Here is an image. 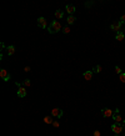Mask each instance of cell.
<instances>
[{
	"instance_id": "cell-1",
	"label": "cell",
	"mask_w": 125,
	"mask_h": 136,
	"mask_svg": "<svg viewBox=\"0 0 125 136\" xmlns=\"http://www.w3.org/2000/svg\"><path fill=\"white\" fill-rule=\"evenodd\" d=\"M62 29V26H61V24L59 23L58 20H54L53 23L50 24V26L48 28V31L50 34H56V33H59L60 30Z\"/></svg>"
},
{
	"instance_id": "cell-2",
	"label": "cell",
	"mask_w": 125,
	"mask_h": 136,
	"mask_svg": "<svg viewBox=\"0 0 125 136\" xmlns=\"http://www.w3.org/2000/svg\"><path fill=\"white\" fill-rule=\"evenodd\" d=\"M123 130H124V126H123L121 124H119V122H114V124L111 125V131L114 132L115 135L121 134V132H123Z\"/></svg>"
},
{
	"instance_id": "cell-3",
	"label": "cell",
	"mask_w": 125,
	"mask_h": 136,
	"mask_svg": "<svg viewBox=\"0 0 125 136\" xmlns=\"http://www.w3.org/2000/svg\"><path fill=\"white\" fill-rule=\"evenodd\" d=\"M51 116L53 117H56V119H60L62 116V110L59 108H54L51 109Z\"/></svg>"
},
{
	"instance_id": "cell-4",
	"label": "cell",
	"mask_w": 125,
	"mask_h": 136,
	"mask_svg": "<svg viewBox=\"0 0 125 136\" xmlns=\"http://www.w3.org/2000/svg\"><path fill=\"white\" fill-rule=\"evenodd\" d=\"M16 86H19V88H18V96L21 99L25 98V96H26V89H25L24 86H21L20 84H18V82H16Z\"/></svg>"
},
{
	"instance_id": "cell-5",
	"label": "cell",
	"mask_w": 125,
	"mask_h": 136,
	"mask_svg": "<svg viewBox=\"0 0 125 136\" xmlns=\"http://www.w3.org/2000/svg\"><path fill=\"white\" fill-rule=\"evenodd\" d=\"M113 120H114L115 122H119V124H121V121H123V117H121L120 114H119V109H115V110H114Z\"/></svg>"
},
{
	"instance_id": "cell-6",
	"label": "cell",
	"mask_w": 125,
	"mask_h": 136,
	"mask_svg": "<svg viewBox=\"0 0 125 136\" xmlns=\"http://www.w3.org/2000/svg\"><path fill=\"white\" fill-rule=\"evenodd\" d=\"M38 25H39V26H40L41 29L49 28V26H48V21H46V19H45V18H43V16L38 18Z\"/></svg>"
},
{
	"instance_id": "cell-7",
	"label": "cell",
	"mask_w": 125,
	"mask_h": 136,
	"mask_svg": "<svg viewBox=\"0 0 125 136\" xmlns=\"http://www.w3.org/2000/svg\"><path fill=\"white\" fill-rule=\"evenodd\" d=\"M0 76H1V79L4 80V81H9L10 80V72L6 71L5 69H1V70H0Z\"/></svg>"
},
{
	"instance_id": "cell-8",
	"label": "cell",
	"mask_w": 125,
	"mask_h": 136,
	"mask_svg": "<svg viewBox=\"0 0 125 136\" xmlns=\"http://www.w3.org/2000/svg\"><path fill=\"white\" fill-rule=\"evenodd\" d=\"M101 114H103L104 117H113L114 111H113L111 109H103V110H101Z\"/></svg>"
},
{
	"instance_id": "cell-9",
	"label": "cell",
	"mask_w": 125,
	"mask_h": 136,
	"mask_svg": "<svg viewBox=\"0 0 125 136\" xmlns=\"http://www.w3.org/2000/svg\"><path fill=\"white\" fill-rule=\"evenodd\" d=\"M121 25H123V23H120V21H119V23H113L110 28H111V30H114V31H116V33H119V31H120Z\"/></svg>"
},
{
	"instance_id": "cell-10",
	"label": "cell",
	"mask_w": 125,
	"mask_h": 136,
	"mask_svg": "<svg viewBox=\"0 0 125 136\" xmlns=\"http://www.w3.org/2000/svg\"><path fill=\"white\" fill-rule=\"evenodd\" d=\"M93 74H94V72H93L92 70H88L83 74V76H84V79L86 80V81H90V80L93 79Z\"/></svg>"
},
{
	"instance_id": "cell-11",
	"label": "cell",
	"mask_w": 125,
	"mask_h": 136,
	"mask_svg": "<svg viewBox=\"0 0 125 136\" xmlns=\"http://www.w3.org/2000/svg\"><path fill=\"white\" fill-rule=\"evenodd\" d=\"M65 10L68 11V14L73 15L74 13H75V6H74L73 4H69V5H66V6H65Z\"/></svg>"
},
{
	"instance_id": "cell-12",
	"label": "cell",
	"mask_w": 125,
	"mask_h": 136,
	"mask_svg": "<svg viewBox=\"0 0 125 136\" xmlns=\"http://www.w3.org/2000/svg\"><path fill=\"white\" fill-rule=\"evenodd\" d=\"M125 38V33H123V31H119V33H116L115 35V40L116 41H123Z\"/></svg>"
},
{
	"instance_id": "cell-13",
	"label": "cell",
	"mask_w": 125,
	"mask_h": 136,
	"mask_svg": "<svg viewBox=\"0 0 125 136\" xmlns=\"http://www.w3.org/2000/svg\"><path fill=\"white\" fill-rule=\"evenodd\" d=\"M6 51H8V55H14L15 54V46L14 45H9V46L6 47Z\"/></svg>"
},
{
	"instance_id": "cell-14",
	"label": "cell",
	"mask_w": 125,
	"mask_h": 136,
	"mask_svg": "<svg viewBox=\"0 0 125 136\" xmlns=\"http://www.w3.org/2000/svg\"><path fill=\"white\" fill-rule=\"evenodd\" d=\"M55 18L56 19H61V18H64V11L60 9H58L56 11H55Z\"/></svg>"
},
{
	"instance_id": "cell-15",
	"label": "cell",
	"mask_w": 125,
	"mask_h": 136,
	"mask_svg": "<svg viewBox=\"0 0 125 136\" xmlns=\"http://www.w3.org/2000/svg\"><path fill=\"white\" fill-rule=\"evenodd\" d=\"M75 20H76V18H75V16H73V15H70V16H68V19H66L68 25H73V24L75 23Z\"/></svg>"
},
{
	"instance_id": "cell-16",
	"label": "cell",
	"mask_w": 125,
	"mask_h": 136,
	"mask_svg": "<svg viewBox=\"0 0 125 136\" xmlns=\"http://www.w3.org/2000/svg\"><path fill=\"white\" fill-rule=\"evenodd\" d=\"M44 122H45V124H53L54 122V120H53V116H51V115H50V116H45L44 117Z\"/></svg>"
},
{
	"instance_id": "cell-17",
	"label": "cell",
	"mask_w": 125,
	"mask_h": 136,
	"mask_svg": "<svg viewBox=\"0 0 125 136\" xmlns=\"http://www.w3.org/2000/svg\"><path fill=\"white\" fill-rule=\"evenodd\" d=\"M93 72H96V74H99V72H101L103 71V67H101V65H96L93 67Z\"/></svg>"
},
{
	"instance_id": "cell-18",
	"label": "cell",
	"mask_w": 125,
	"mask_h": 136,
	"mask_svg": "<svg viewBox=\"0 0 125 136\" xmlns=\"http://www.w3.org/2000/svg\"><path fill=\"white\" fill-rule=\"evenodd\" d=\"M23 85H24V86H31V81H30L29 79H25L24 82H23Z\"/></svg>"
},
{
	"instance_id": "cell-19",
	"label": "cell",
	"mask_w": 125,
	"mask_h": 136,
	"mask_svg": "<svg viewBox=\"0 0 125 136\" xmlns=\"http://www.w3.org/2000/svg\"><path fill=\"white\" fill-rule=\"evenodd\" d=\"M114 70H115V72L118 74V75H120L121 72H123V70H121L120 66H115V69H114Z\"/></svg>"
},
{
	"instance_id": "cell-20",
	"label": "cell",
	"mask_w": 125,
	"mask_h": 136,
	"mask_svg": "<svg viewBox=\"0 0 125 136\" xmlns=\"http://www.w3.org/2000/svg\"><path fill=\"white\" fill-rule=\"evenodd\" d=\"M119 80H120L121 82H125V72H121L120 75H119Z\"/></svg>"
},
{
	"instance_id": "cell-21",
	"label": "cell",
	"mask_w": 125,
	"mask_h": 136,
	"mask_svg": "<svg viewBox=\"0 0 125 136\" xmlns=\"http://www.w3.org/2000/svg\"><path fill=\"white\" fill-rule=\"evenodd\" d=\"M62 33H64V34H69V33H70V28H69V26H64V28H62Z\"/></svg>"
},
{
	"instance_id": "cell-22",
	"label": "cell",
	"mask_w": 125,
	"mask_h": 136,
	"mask_svg": "<svg viewBox=\"0 0 125 136\" xmlns=\"http://www.w3.org/2000/svg\"><path fill=\"white\" fill-rule=\"evenodd\" d=\"M51 125H53L54 127H59V126H60V125H59V122H58V121H54L53 124H51Z\"/></svg>"
},
{
	"instance_id": "cell-23",
	"label": "cell",
	"mask_w": 125,
	"mask_h": 136,
	"mask_svg": "<svg viewBox=\"0 0 125 136\" xmlns=\"http://www.w3.org/2000/svg\"><path fill=\"white\" fill-rule=\"evenodd\" d=\"M120 23L125 24V14H123V16H121V18H120Z\"/></svg>"
},
{
	"instance_id": "cell-24",
	"label": "cell",
	"mask_w": 125,
	"mask_h": 136,
	"mask_svg": "<svg viewBox=\"0 0 125 136\" xmlns=\"http://www.w3.org/2000/svg\"><path fill=\"white\" fill-rule=\"evenodd\" d=\"M101 134H100V131H99V130H95V131H94V136H100Z\"/></svg>"
},
{
	"instance_id": "cell-25",
	"label": "cell",
	"mask_w": 125,
	"mask_h": 136,
	"mask_svg": "<svg viewBox=\"0 0 125 136\" xmlns=\"http://www.w3.org/2000/svg\"><path fill=\"white\" fill-rule=\"evenodd\" d=\"M30 70H31V69H30V66H25V67H24L25 72H28V71H30Z\"/></svg>"
},
{
	"instance_id": "cell-26",
	"label": "cell",
	"mask_w": 125,
	"mask_h": 136,
	"mask_svg": "<svg viewBox=\"0 0 125 136\" xmlns=\"http://www.w3.org/2000/svg\"><path fill=\"white\" fill-rule=\"evenodd\" d=\"M0 45H1V50H4V49H5V45H4V42H1Z\"/></svg>"
},
{
	"instance_id": "cell-27",
	"label": "cell",
	"mask_w": 125,
	"mask_h": 136,
	"mask_svg": "<svg viewBox=\"0 0 125 136\" xmlns=\"http://www.w3.org/2000/svg\"><path fill=\"white\" fill-rule=\"evenodd\" d=\"M123 126H124V129H125V120L123 121Z\"/></svg>"
}]
</instances>
